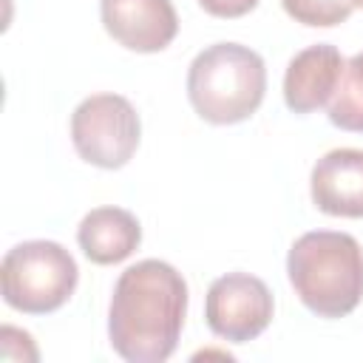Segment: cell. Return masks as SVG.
Here are the masks:
<instances>
[{
  "instance_id": "1",
  "label": "cell",
  "mask_w": 363,
  "mask_h": 363,
  "mask_svg": "<svg viewBox=\"0 0 363 363\" xmlns=\"http://www.w3.org/2000/svg\"><path fill=\"white\" fill-rule=\"evenodd\" d=\"M187 281L159 258L130 264L113 284L108 340L128 363H162L182 337L187 318Z\"/></svg>"
},
{
  "instance_id": "9",
  "label": "cell",
  "mask_w": 363,
  "mask_h": 363,
  "mask_svg": "<svg viewBox=\"0 0 363 363\" xmlns=\"http://www.w3.org/2000/svg\"><path fill=\"white\" fill-rule=\"evenodd\" d=\"M346 60L332 43H315L298 51L284 74V102L292 113H312L332 102Z\"/></svg>"
},
{
  "instance_id": "13",
  "label": "cell",
  "mask_w": 363,
  "mask_h": 363,
  "mask_svg": "<svg viewBox=\"0 0 363 363\" xmlns=\"http://www.w3.org/2000/svg\"><path fill=\"white\" fill-rule=\"evenodd\" d=\"M199 6L213 14V17H221V20H235V17H244L250 14L258 0H199Z\"/></svg>"
},
{
  "instance_id": "8",
  "label": "cell",
  "mask_w": 363,
  "mask_h": 363,
  "mask_svg": "<svg viewBox=\"0 0 363 363\" xmlns=\"http://www.w3.org/2000/svg\"><path fill=\"white\" fill-rule=\"evenodd\" d=\"M309 193L326 216L363 218V150L335 147L323 153L312 164Z\"/></svg>"
},
{
  "instance_id": "12",
  "label": "cell",
  "mask_w": 363,
  "mask_h": 363,
  "mask_svg": "<svg viewBox=\"0 0 363 363\" xmlns=\"http://www.w3.org/2000/svg\"><path fill=\"white\" fill-rule=\"evenodd\" d=\"M284 11L301 23V26H312V28H332L340 26L352 17V11L357 9L354 0H281Z\"/></svg>"
},
{
  "instance_id": "10",
  "label": "cell",
  "mask_w": 363,
  "mask_h": 363,
  "mask_svg": "<svg viewBox=\"0 0 363 363\" xmlns=\"http://www.w3.org/2000/svg\"><path fill=\"white\" fill-rule=\"evenodd\" d=\"M77 244L88 261L99 267L119 264L142 244L139 218L122 207H94L77 227Z\"/></svg>"
},
{
  "instance_id": "3",
  "label": "cell",
  "mask_w": 363,
  "mask_h": 363,
  "mask_svg": "<svg viewBox=\"0 0 363 363\" xmlns=\"http://www.w3.org/2000/svg\"><path fill=\"white\" fill-rule=\"evenodd\" d=\"M267 94V65L258 51L241 43H213L187 68V99L210 125L250 119Z\"/></svg>"
},
{
  "instance_id": "14",
  "label": "cell",
  "mask_w": 363,
  "mask_h": 363,
  "mask_svg": "<svg viewBox=\"0 0 363 363\" xmlns=\"http://www.w3.org/2000/svg\"><path fill=\"white\" fill-rule=\"evenodd\" d=\"M354 3H357V6H363V0H354Z\"/></svg>"
},
{
  "instance_id": "2",
  "label": "cell",
  "mask_w": 363,
  "mask_h": 363,
  "mask_svg": "<svg viewBox=\"0 0 363 363\" xmlns=\"http://www.w3.org/2000/svg\"><path fill=\"white\" fill-rule=\"evenodd\" d=\"M286 275L309 312L346 318L363 301V247L340 230L303 233L289 247Z\"/></svg>"
},
{
  "instance_id": "4",
  "label": "cell",
  "mask_w": 363,
  "mask_h": 363,
  "mask_svg": "<svg viewBox=\"0 0 363 363\" xmlns=\"http://www.w3.org/2000/svg\"><path fill=\"white\" fill-rule=\"evenodd\" d=\"M79 267L74 255L45 238L23 241L3 255L0 292L3 301L23 315L57 312L77 289Z\"/></svg>"
},
{
  "instance_id": "7",
  "label": "cell",
  "mask_w": 363,
  "mask_h": 363,
  "mask_svg": "<svg viewBox=\"0 0 363 363\" xmlns=\"http://www.w3.org/2000/svg\"><path fill=\"white\" fill-rule=\"evenodd\" d=\"M105 31L128 51L156 54L179 34V14L170 0H99Z\"/></svg>"
},
{
  "instance_id": "11",
  "label": "cell",
  "mask_w": 363,
  "mask_h": 363,
  "mask_svg": "<svg viewBox=\"0 0 363 363\" xmlns=\"http://www.w3.org/2000/svg\"><path fill=\"white\" fill-rule=\"evenodd\" d=\"M329 122L340 130L363 133V51L343 65V77L329 102Z\"/></svg>"
},
{
  "instance_id": "6",
  "label": "cell",
  "mask_w": 363,
  "mask_h": 363,
  "mask_svg": "<svg viewBox=\"0 0 363 363\" xmlns=\"http://www.w3.org/2000/svg\"><path fill=\"white\" fill-rule=\"evenodd\" d=\"M272 312L275 301L269 286L250 272H227L216 278L204 298L207 326L230 343L255 340L269 326Z\"/></svg>"
},
{
  "instance_id": "5",
  "label": "cell",
  "mask_w": 363,
  "mask_h": 363,
  "mask_svg": "<svg viewBox=\"0 0 363 363\" xmlns=\"http://www.w3.org/2000/svg\"><path fill=\"white\" fill-rule=\"evenodd\" d=\"M142 139V122L130 99L119 94L85 96L71 113V142L79 159L102 170L125 167Z\"/></svg>"
}]
</instances>
